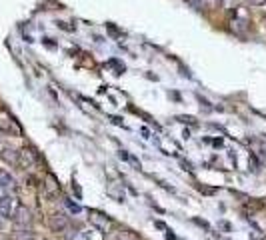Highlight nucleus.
Masks as SVG:
<instances>
[{
	"instance_id": "11",
	"label": "nucleus",
	"mask_w": 266,
	"mask_h": 240,
	"mask_svg": "<svg viewBox=\"0 0 266 240\" xmlns=\"http://www.w3.org/2000/svg\"><path fill=\"white\" fill-rule=\"evenodd\" d=\"M192 8H196V10H202L204 8V0H186Z\"/></svg>"
},
{
	"instance_id": "12",
	"label": "nucleus",
	"mask_w": 266,
	"mask_h": 240,
	"mask_svg": "<svg viewBox=\"0 0 266 240\" xmlns=\"http://www.w3.org/2000/svg\"><path fill=\"white\" fill-rule=\"evenodd\" d=\"M66 206H68V208H70L72 212H76V214H78V212L82 210V208H80V206H78L76 202H72V200H66Z\"/></svg>"
},
{
	"instance_id": "4",
	"label": "nucleus",
	"mask_w": 266,
	"mask_h": 240,
	"mask_svg": "<svg viewBox=\"0 0 266 240\" xmlns=\"http://www.w3.org/2000/svg\"><path fill=\"white\" fill-rule=\"evenodd\" d=\"M16 210V200L12 196H2L0 198V216L2 218H12Z\"/></svg>"
},
{
	"instance_id": "7",
	"label": "nucleus",
	"mask_w": 266,
	"mask_h": 240,
	"mask_svg": "<svg viewBox=\"0 0 266 240\" xmlns=\"http://www.w3.org/2000/svg\"><path fill=\"white\" fill-rule=\"evenodd\" d=\"M0 156H2V160H4L6 164L18 166V150H14V148H10V146H4L2 152H0Z\"/></svg>"
},
{
	"instance_id": "2",
	"label": "nucleus",
	"mask_w": 266,
	"mask_h": 240,
	"mask_svg": "<svg viewBox=\"0 0 266 240\" xmlns=\"http://www.w3.org/2000/svg\"><path fill=\"white\" fill-rule=\"evenodd\" d=\"M49 226L52 232H62L68 226V216L64 212H54L49 216Z\"/></svg>"
},
{
	"instance_id": "6",
	"label": "nucleus",
	"mask_w": 266,
	"mask_h": 240,
	"mask_svg": "<svg viewBox=\"0 0 266 240\" xmlns=\"http://www.w3.org/2000/svg\"><path fill=\"white\" fill-rule=\"evenodd\" d=\"M0 130L2 132H12V134H20V128L14 124V120L10 118L4 110H0Z\"/></svg>"
},
{
	"instance_id": "10",
	"label": "nucleus",
	"mask_w": 266,
	"mask_h": 240,
	"mask_svg": "<svg viewBox=\"0 0 266 240\" xmlns=\"http://www.w3.org/2000/svg\"><path fill=\"white\" fill-rule=\"evenodd\" d=\"M14 240H36L34 238V232L30 228H20L16 234H14Z\"/></svg>"
},
{
	"instance_id": "14",
	"label": "nucleus",
	"mask_w": 266,
	"mask_h": 240,
	"mask_svg": "<svg viewBox=\"0 0 266 240\" xmlns=\"http://www.w3.org/2000/svg\"><path fill=\"white\" fill-rule=\"evenodd\" d=\"M178 120H180V122H194L192 116H178Z\"/></svg>"
},
{
	"instance_id": "9",
	"label": "nucleus",
	"mask_w": 266,
	"mask_h": 240,
	"mask_svg": "<svg viewBox=\"0 0 266 240\" xmlns=\"http://www.w3.org/2000/svg\"><path fill=\"white\" fill-rule=\"evenodd\" d=\"M0 184L4 186V188H14V178L8 174V172H0Z\"/></svg>"
},
{
	"instance_id": "8",
	"label": "nucleus",
	"mask_w": 266,
	"mask_h": 240,
	"mask_svg": "<svg viewBox=\"0 0 266 240\" xmlns=\"http://www.w3.org/2000/svg\"><path fill=\"white\" fill-rule=\"evenodd\" d=\"M44 188H46V192H49L50 196H54V194H58V192H60V184H58V180H56L52 174H46Z\"/></svg>"
},
{
	"instance_id": "3",
	"label": "nucleus",
	"mask_w": 266,
	"mask_h": 240,
	"mask_svg": "<svg viewBox=\"0 0 266 240\" xmlns=\"http://www.w3.org/2000/svg\"><path fill=\"white\" fill-rule=\"evenodd\" d=\"M36 160H38V156H36V152H34L32 148H22V150H18V166L32 168L36 164Z\"/></svg>"
},
{
	"instance_id": "15",
	"label": "nucleus",
	"mask_w": 266,
	"mask_h": 240,
	"mask_svg": "<svg viewBox=\"0 0 266 240\" xmlns=\"http://www.w3.org/2000/svg\"><path fill=\"white\" fill-rule=\"evenodd\" d=\"M0 228H2V216H0Z\"/></svg>"
},
{
	"instance_id": "13",
	"label": "nucleus",
	"mask_w": 266,
	"mask_h": 240,
	"mask_svg": "<svg viewBox=\"0 0 266 240\" xmlns=\"http://www.w3.org/2000/svg\"><path fill=\"white\" fill-rule=\"evenodd\" d=\"M250 236H252V238H254V240H264V236H262V234L258 232V230H254V232H252Z\"/></svg>"
},
{
	"instance_id": "1",
	"label": "nucleus",
	"mask_w": 266,
	"mask_h": 240,
	"mask_svg": "<svg viewBox=\"0 0 266 240\" xmlns=\"http://www.w3.org/2000/svg\"><path fill=\"white\" fill-rule=\"evenodd\" d=\"M12 220H14V224L20 226V228L30 226V224H32V212H30V208L16 206V210H14V214H12Z\"/></svg>"
},
{
	"instance_id": "5",
	"label": "nucleus",
	"mask_w": 266,
	"mask_h": 240,
	"mask_svg": "<svg viewBox=\"0 0 266 240\" xmlns=\"http://www.w3.org/2000/svg\"><path fill=\"white\" fill-rule=\"evenodd\" d=\"M90 222L96 226L98 230H102V232H106V230L112 226V220H110L108 216L96 212V210H92V212H90Z\"/></svg>"
}]
</instances>
